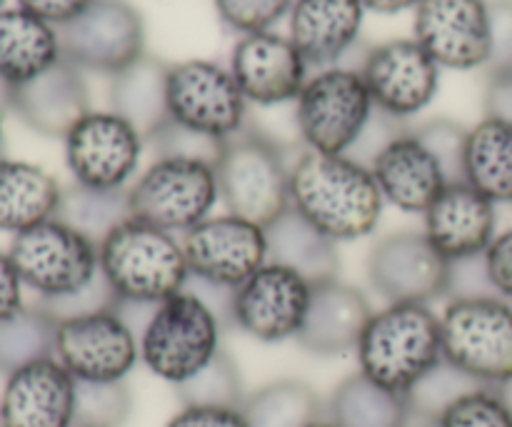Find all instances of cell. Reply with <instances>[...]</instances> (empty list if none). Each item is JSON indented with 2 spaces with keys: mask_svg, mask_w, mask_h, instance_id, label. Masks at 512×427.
<instances>
[{
  "mask_svg": "<svg viewBox=\"0 0 512 427\" xmlns=\"http://www.w3.org/2000/svg\"><path fill=\"white\" fill-rule=\"evenodd\" d=\"M75 388L55 358L15 370L0 395V427H75Z\"/></svg>",
  "mask_w": 512,
  "mask_h": 427,
  "instance_id": "cell-21",
  "label": "cell"
},
{
  "mask_svg": "<svg viewBox=\"0 0 512 427\" xmlns=\"http://www.w3.org/2000/svg\"><path fill=\"white\" fill-rule=\"evenodd\" d=\"M313 283L285 265L268 263L250 275L230 300V328L258 343L298 340L308 315Z\"/></svg>",
  "mask_w": 512,
  "mask_h": 427,
  "instance_id": "cell-14",
  "label": "cell"
},
{
  "mask_svg": "<svg viewBox=\"0 0 512 427\" xmlns=\"http://www.w3.org/2000/svg\"><path fill=\"white\" fill-rule=\"evenodd\" d=\"M190 280L235 290L270 260L265 225L233 213L210 215L183 238Z\"/></svg>",
  "mask_w": 512,
  "mask_h": 427,
  "instance_id": "cell-15",
  "label": "cell"
},
{
  "mask_svg": "<svg viewBox=\"0 0 512 427\" xmlns=\"http://www.w3.org/2000/svg\"><path fill=\"white\" fill-rule=\"evenodd\" d=\"M290 168L288 150L250 125L225 140L215 163L225 213L268 228L290 210Z\"/></svg>",
  "mask_w": 512,
  "mask_h": 427,
  "instance_id": "cell-5",
  "label": "cell"
},
{
  "mask_svg": "<svg viewBox=\"0 0 512 427\" xmlns=\"http://www.w3.org/2000/svg\"><path fill=\"white\" fill-rule=\"evenodd\" d=\"M60 60L58 28L23 8L0 10V80L8 88L38 78Z\"/></svg>",
  "mask_w": 512,
  "mask_h": 427,
  "instance_id": "cell-27",
  "label": "cell"
},
{
  "mask_svg": "<svg viewBox=\"0 0 512 427\" xmlns=\"http://www.w3.org/2000/svg\"><path fill=\"white\" fill-rule=\"evenodd\" d=\"M365 8V13H378V15H398L403 10L418 8L420 0H360Z\"/></svg>",
  "mask_w": 512,
  "mask_h": 427,
  "instance_id": "cell-49",
  "label": "cell"
},
{
  "mask_svg": "<svg viewBox=\"0 0 512 427\" xmlns=\"http://www.w3.org/2000/svg\"><path fill=\"white\" fill-rule=\"evenodd\" d=\"M483 260L495 295L512 303V228L495 235Z\"/></svg>",
  "mask_w": 512,
  "mask_h": 427,
  "instance_id": "cell-44",
  "label": "cell"
},
{
  "mask_svg": "<svg viewBox=\"0 0 512 427\" xmlns=\"http://www.w3.org/2000/svg\"><path fill=\"white\" fill-rule=\"evenodd\" d=\"M365 273L385 303L430 305L445 300L450 263L423 230H398L373 245Z\"/></svg>",
  "mask_w": 512,
  "mask_h": 427,
  "instance_id": "cell-17",
  "label": "cell"
},
{
  "mask_svg": "<svg viewBox=\"0 0 512 427\" xmlns=\"http://www.w3.org/2000/svg\"><path fill=\"white\" fill-rule=\"evenodd\" d=\"M58 43L70 65L113 78L145 55V20L128 0H90L58 25Z\"/></svg>",
  "mask_w": 512,
  "mask_h": 427,
  "instance_id": "cell-11",
  "label": "cell"
},
{
  "mask_svg": "<svg viewBox=\"0 0 512 427\" xmlns=\"http://www.w3.org/2000/svg\"><path fill=\"white\" fill-rule=\"evenodd\" d=\"M365 8L360 0H295L288 38L310 68H333L360 45Z\"/></svg>",
  "mask_w": 512,
  "mask_h": 427,
  "instance_id": "cell-24",
  "label": "cell"
},
{
  "mask_svg": "<svg viewBox=\"0 0 512 427\" xmlns=\"http://www.w3.org/2000/svg\"><path fill=\"white\" fill-rule=\"evenodd\" d=\"M55 218L100 245L123 220L130 218L128 190H95L73 183L63 188Z\"/></svg>",
  "mask_w": 512,
  "mask_h": 427,
  "instance_id": "cell-34",
  "label": "cell"
},
{
  "mask_svg": "<svg viewBox=\"0 0 512 427\" xmlns=\"http://www.w3.org/2000/svg\"><path fill=\"white\" fill-rule=\"evenodd\" d=\"M370 315L373 305L363 290L343 283L340 278L325 280L313 285L308 315L295 343L323 358L345 355L358 348Z\"/></svg>",
  "mask_w": 512,
  "mask_h": 427,
  "instance_id": "cell-25",
  "label": "cell"
},
{
  "mask_svg": "<svg viewBox=\"0 0 512 427\" xmlns=\"http://www.w3.org/2000/svg\"><path fill=\"white\" fill-rule=\"evenodd\" d=\"M55 333L58 320L40 305H25L13 318L0 320V373L8 378L25 365L55 358Z\"/></svg>",
  "mask_w": 512,
  "mask_h": 427,
  "instance_id": "cell-33",
  "label": "cell"
},
{
  "mask_svg": "<svg viewBox=\"0 0 512 427\" xmlns=\"http://www.w3.org/2000/svg\"><path fill=\"white\" fill-rule=\"evenodd\" d=\"M165 427H248L240 408H200L183 405Z\"/></svg>",
  "mask_w": 512,
  "mask_h": 427,
  "instance_id": "cell-45",
  "label": "cell"
},
{
  "mask_svg": "<svg viewBox=\"0 0 512 427\" xmlns=\"http://www.w3.org/2000/svg\"><path fill=\"white\" fill-rule=\"evenodd\" d=\"M130 215L180 235L215 215L220 185L215 163L195 158H155L128 190Z\"/></svg>",
  "mask_w": 512,
  "mask_h": 427,
  "instance_id": "cell-7",
  "label": "cell"
},
{
  "mask_svg": "<svg viewBox=\"0 0 512 427\" xmlns=\"http://www.w3.org/2000/svg\"><path fill=\"white\" fill-rule=\"evenodd\" d=\"M268 253L273 263L295 270L318 285L340 275L338 243L320 233L293 208L268 225Z\"/></svg>",
  "mask_w": 512,
  "mask_h": 427,
  "instance_id": "cell-29",
  "label": "cell"
},
{
  "mask_svg": "<svg viewBox=\"0 0 512 427\" xmlns=\"http://www.w3.org/2000/svg\"><path fill=\"white\" fill-rule=\"evenodd\" d=\"M248 427H313L325 418V403L303 380H275L243 403Z\"/></svg>",
  "mask_w": 512,
  "mask_h": 427,
  "instance_id": "cell-32",
  "label": "cell"
},
{
  "mask_svg": "<svg viewBox=\"0 0 512 427\" xmlns=\"http://www.w3.org/2000/svg\"><path fill=\"white\" fill-rule=\"evenodd\" d=\"M375 113L363 75L353 65H333L310 75L295 100V123L308 150L348 155Z\"/></svg>",
  "mask_w": 512,
  "mask_h": 427,
  "instance_id": "cell-9",
  "label": "cell"
},
{
  "mask_svg": "<svg viewBox=\"0 0 512 427\" xmlns=\"http://www.w3.org/2000/svg\"><path fill=\"white\" fill-rule=\"evenodd\" d=\"M133 410L125 383H78L75 427H123Z\"/></svg>",
  "mask_w": 512,
  "mask_h": 427,
  "instance_id": "cell-37",
  "label": "cell"
},
{
  "mask_svg": "<svg viewBox=\"0 0 512 427\" xmlns=\"http://www.w3.org/2000/svg\"><path fill=\"white\" fill-rule=\"evenodd\" d=\"M228 68L245 100L263 108L298 100L310 78V65L298 48L273 30L240 35Z\"/></svg>",
  "mask_w": 512,
  "mask_h": 427,
  "instance_id": "cell-19",
  "label": "cell"
},
{
  "mask_svg": "<svg viewBox=\"0 0 512 427\" xmlns=\"http://www.w3.org/2000/svg\"><path fill=\"white\" fill-rule=\"evenodd\" d=\"M25 308V285L10 260L8 250H0V320L13 318Z\"/></svg>",
  "mask_w": 512,
  "mask_h": 427,
  "instance_id": "cell-46",
  "label": "cell"
},
{
  "mask_svg": "<svg viewBox=\"0 0 512 427\" xmlns=\"http://www.w3.org/2000/svg\"><path fill=\"white\" fill-rule=\"evenodd\" d=\"M435 427H512V415L498 390L478 385L450 403L435 420Z\"/></svg>",
  "mask_w": 512,
  "mask_h": 427,
  "instance_id": "cell-38",
  "label": "cell"
},
{
  "mask_svg": "<svg viewBox=\"0 0 512 427\" xmlns=\"http://www.w3.org/2000/svg\"><path fill=\"white\" fill-rule=\"evenodd\" d=\"M358 70L375 108L400 123L423 113L440 90V65L415 38L370 45Z\"/></svg>",
  "mask_w": 512,
  "mask_h": 427,
  "instance_id": "cell-16",
  "label": "cell"
},
{
  "mask_svg": "<svg viewBox=\"0 0 512 427\" xmlns=\"http://www.w3.org/2000/svg\"><path fill=\"white\" fill-rule=\"evenodd\" d=\"M498 395H500V400H503L505 403V408L510 410V415H512V378L510 380H505V383H500L498 388Z\"/></svg>",
  "mask_w": 512,
  "mask_h": 427,
  "instance_id": "cell-50",
  "label": "cell"
},
{
  "mask_svg": "<svg viewBox=\"0 0 512 427\" xmlns=\"http://www.w3.org/2000/svg\"><path fill=\"white\" fill-rule=\"evenodd\" d=\"M8 108L35 133L63 140L90 113V90L83 70L60 58L38 78L8 90Z\"/></svg>",
  "mask_w": 512,
  "mask_h": 427,
  "instance_id": "cell-23",
  "label": "cell"
},
{
  "mask_svg": "<svg viewBox=\"0 0 512 427\" xmlns=\"http://www.w3.org/2000/svg\"><path fill=\"white\" fill-rule=\"evenodd\" d=\"M0 150H3V115H0Z\"/></svg>",
  "mask_w": 512,
  "mask_h": 427,
  "instance_id": "cell-52",
  "label": "cell"
},
{
  "mask_svg": "<svg viewBox=\"0 0 512 427\" xmlns=\"http://www.w3.org/2000/svg\"><path fill=\"white\" fill-rule=\"evenodd\" d=\"M5 3H8V0H0V10H3V5H5Z\"/></svg>",
  "mask_w": 512,
  "mask_h": 427,
  "instance_id": "cell-53",
  "label": "cell"
},
{
  "mask_svg": "<svg viewBox=\"0 0 512 427\" xmlns=\"http://www.w3.org/2000/svg\"><path fill=\"white\" fill-rule=\"evenodd\" d=\"M295 0H215L220 23L238 35L263 33L290 13Z\"/></svg>",
  "mask_w": 512,
  "mask_h": 427,
  "instance_id": "cell-40",
  "label": "cell"
},
{
  "mask_svg": "<svg viewBox=\"0 0 512 427\" xmlns=\"http://www.w3.org/2000/svg\"><path fill=\"white\" fill-rule=\"evenodd\" d=\"M248 105L225 65L203 58L170 65V123L225 143L248 128Z\"/></svg>",
  "mask_w": 512,
  "mask_h": 427,
  "instance_id": "cell-10",
  "label": "cell"
},
{
  "mask_svg": "<svg viewBox=\"0 0 512 427\" xmlns=\"http://www.w3.org/2000/svg\"><path fill=\"white\" fill-rule=\"evenodd\" d=\"M175 395L180 405H200V408H243L248 398L238 365L223 350L200 373L178 385Z\"/></svg>",
  "mask_w": 512,
  "mask_h": 427,
  "instance_id": "cell-35",
  "label": "cell"
},
{
  "mask_svg": "<svg viewBox=\"0 0 512 427\" xmlns=\"http://www.w3.org/2000/svg\"><path fill=\"white\" fill-rule=\"evenodd\" d=\"M88 3L90 0H18V8L28 10V13L38 15L40 20L58 28V25L75 18Z\"/></svg>",
  "mask_w": 512,
  "mask_h": 427,
  "instance_id": "cell-47",
  "label": "cell"
},
{
  "mask_svg": "<svg viewBox=\"0 0 512 427\" xmlns=\"http://www.w3.org/2000/svg\"><path fill=\"white\" fill-rule=\"evenodd\" d=\"M65 165L75 185L130 190L140 175L148 140L113 110H90L63 138Z\"/></svg>",
  "mask_w": 512,
  "mask_h": 427,
  "instance_id": "cell-12",
  "label": "cell"
},
{
  "mask_svg": "<svg viewBox=\"0 0 512 427\" xmlns=\"http://www.w3.org/2000/svg\"><path fill=\"white\" fill-rule=\"evenodd\" d=\"M168 73L170 63L145 53L110 78V110L128 120L148 143L170 123Z\"/></svg>",
  "mask_w": 512,
  "mask_h": 427,
  "instance_id": "cell-26",
  "label": "cell"
},
{
  "mask_svg": "<svg viewBox=\"0 0 512 427\" xmlns=\"http://www.w3.org/2000/svg\"><path fill=\"white\" fill-rule=\"evenodd\" d=\"M443 358L470 380L498 388L512 378V303L485 298H453L440 313Z\"/></svg>",
  "mask_w": 512,
  "mask_h": 427,
  "instance_id": "cell-6",
  "label": "cell"
},
{
  "mask_svg": "<svg viewBox=\"0 0 512 427\" xmlns=\"http://www.w3.org/2000/svg\"><path fill=\"white\" fill-rule=\"evenodd\" d=\"M313 427H338L333 423V420H328V418H323V420H318V423H315Z\"/></svg>",
  "mask_w": 512,
  "mask_h": 427,
  "instance_id": "cell-51",
  "label": "cell"
},
{
  "mask_svg": "<svg viewBox=\"0 0 512 427\" xmlns=\"http://www.w3.org/2000/svg\"><path fill=\"white\" fill-rule=\"evenodd\" d=\"M325 418L338 427H405L408 425V398L353 373L330 393Z\"/></svg>",
  "mask_w": 512,
  "mask_h": 427,
  "instance_id": "cell-31",
  "label": "cell"
},
{
  "mask_svg": "<svg viewBox=\"0 0 512 427\" xmlns=\"http://www.w3.org/2000/svg\"><path fill=\"white\" fill-rule=\"evenodd\" d=\"M423 233L448 263L480 258L498 235V205L465 180L450 183L423 215Z\"/></svg>",
  "mask_w": 512,
  "mask_h": 427,
  "instance_id": "cell-20",
  "label": "cell"
},
{
  "mask_svg": "<svg viewBox=\"0 0 512 427\" xmlns=\"http://www.w3.org/2000/svg\"><path fill=\"white\" fill-rule=\"evenodd\" d=\"M490 60L485 75L512 73V0H488Z\"/></svg>",
  "mask_w": 512,
  "mask_h": 427,
  "instance_id": "cell-42",
  "label": "cell"
},
{
  "mask_svg": "<svg viewBox=\"0 0 512 427\" xmlns=\"http://www.w3.org/2000/svg\"><path fill=\"white\" fill-rule=\"evenodd\" d=\"M55 360L78 383H125L140 363L138 333L118 305L58 320Z\"/></svg>",
  "mask_w": 512,
  "mask_h": 427,
  "instance_id": "cell-13",
  "label": "cell"
},
{
  "mask_svg": "<svg viewBox=\"0 0 512 427\" xmlns=\"http://www.w3.org/2000/svg\"><path fill=\"white\" fill-rule=\"evenodd\" d=\"M355 358L365 378L408 395L445 360L440 315L425 303H385L370 315Z\"/></svg>",
  "mask_w": 512,
  "mask_h": 427,
  "instance_id": "cell-2",
  "label": "cell"
},
{
  "mask_svg": "<svg viewBox=\"0 0 512 427\" xmlns=\"http://www.w3.org/2000/svg\"><path fill=\"white\" fill-rule=\"evenodd\" d=\"M478 388L475 380H470L468 375H463L460 370H455L453 365L443 363L433 370L430 375H425L413 390H410L405 398H408V423H433L440 418L445 408L450 403L465 395L468 390Z\"/></svg>",
  "mask_w": 512,
  "mask_h": 427,
  "instance_id": "cell-36",
  "label": "cell"
},
{
  "mask_svg": "<svg viewBox=\"0 0 512 427\" xmlns=\"http://www.w3.org/2000/svg\"><path fill=\"white\" fill-rule=\"evenodd\" d=\"M485 295H495V290L493 285H490L483 255H480V258L460 260V263H450L448 293H445V300L485 298Z\"/></svg>",
  "mask_w": 512,
  "mask_h": 427,
  "instance_id": "cell-43",
  "label": "cell"
},
{
  "mask_svg": "<svg viewBox=\"0 0 512 427\" xmlns=\"http://www.w3.org/2000/svg\"><path fill=\"white\" fill-rule=\"evenodd\" d=\"M63 185L40 165L0 158V233L18 235L58 215Z\"/></svg>",
  "mask_w": 512,
  "mask_h": 427,
  "instance_id": "cell-28",
  "label": "cell"
},
{
  "mask_svg": "<svg viewBox=\"0 0 512 427\" xmlns=\"http://www.w3.org/2000/svg\"><path fill=\"white\" fill-rule=\"evenodd\" d=\"M413 30L440 68L485 70L488 65V0H420Z\"/></svg>",
  "mask_w": 512,
  "mask_h": 427,
  "instance_id": "cell-18",
  "label": "cell"
},
{
  "mask_svg": "<svg viewBox=\"0 0 512 427\" xmlns=\"http://www.w3.org/2000/svg\"><path fill=\"white\" fill-rule=\"evenodd\" d=\"M370 170H373L385 205H393L405 215H420V218L450 185L448 175L443 173L435 155L420 143L413 128H405L403 133L395 135L375 155Z\"/></svg>",
  "mask_w": 512,
  "mask_h": 427,
  "instance_id": "cell-22",
  "label": "cell"
},
{
  "mask_svg": "<svg viewBox=\"0 0 512 427\" xmlns=\"http://www.w3.org/2000/svg\"><path fill=\"white\" fill-rule=\"evenodd\" d=\"M463 180L495 205H512V125L485 115L468 130Z\"/></svg>",
  "mask_w": 512,
  "mask_h": 427,
  "instance_id": "cell-30",
  "label": "cell"
},
{
  "mask_svg": "<svg viewBox=\"0 0 512 427\" xmlns=\"http://www.w3.org/2000/svg\"><path fill=\"white\" fill-rule=\"evenodd\" d=\"M223 330L220 315L195 290L185 288L150 313L138 335L140 363L178 388L223 350Z\"/></svg>",
  "mask_w": 512,
  "mask_h": 427,
  "instance_id": "cell-4",
  "label": "cell"
},
{
  "mask_svg": "<svg viewBox=\"0 0 512 427\" xmlns=\"http://www.w3.org/2000/svg\"><path fill=\"white\" fill-rule=\"evenodd\" d=\"M150 145L155 148V158H195V160H208V163H218L223 143L205 135L193 133L188 128L168 123Z\"/></svg>",
  "mask_w": 512,
  "mask_h": 427,
  "instance_id": "cell-41",
  "label": "cell"
},
{
  "mask_svg": "<svg viewBox=\"0 0 512 427\" xmlns=\"http://www.w3.org/2000/svg\"><path fill=\"white\" fill-rule=\"evenodd\" d=\"M8 255L38 303L70 298L100 278L98 243L58 218L13 235Z\"/></svg>",
  "mask_w": 512,
  "mask_h": 427,
  "instance_id": "cell-8",
  "label": "cell"
},
{
  "mask_svg": "<svg viewBox=\"0 0 512 427\" xmlns=\"http://www.w3.org/2000/svg\"><path fill=\"white\" fill-rule=\"evenodd\" d=\"M290 208L335 243H353L378 230L385 200L368 165L305 148L290 168Z\"/></svg>",
  "mask_w": 512,
  "mask_h": 427,
  "instance_id": "cell-1",
  "label": "cell"
},
{
  "mask_svg": "<svg viewBox=\"0 0 512 427\" xmlns=\"http://www.w3.org/2000/svg\"><path fill=\"white\" fill-rule=\"evenodd\" d=\"M485 115L512 125V73L490 75L485 88Z\"/></svg>",
  "mask_w": 512,
  "mask_h": 427,
  "instance_id": "cell-48",
  "label": "cell"
},
{
  "mask_svg": "<svg viewBox=\"0 0 512 427\" xmlns=\"http://www.w3.org/2000/svg\"><path fill=\"white\" fill-rule=\"evenodd\" d=\"M100 273L118 305H153L188 288L190 268L180 235L133 218L98 245Z\"/></svg>",
  "mask_w": 512,
  "mask_h": 427,
  "instance_id": "cell-3",
  "label": "cell"
},
{
  "mask_svg": "<svg viewBox=\"0 0 512 427\" xmlns=\"http://www.w3.org/2000/svg\"><path fill=\"white\" fill-rule=\"evenodd\" d=\"M420 143L435 155L443 173L450 183H460L465 170V143H468V128L448 118H435L413 128Z\"/></svg>",
  "mask_w": 512,
  "mask_h": 427,
  "instance_id": "cell-39",
  "label": "cell"
}]
</instances>
